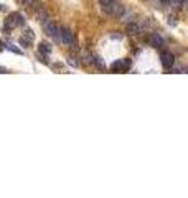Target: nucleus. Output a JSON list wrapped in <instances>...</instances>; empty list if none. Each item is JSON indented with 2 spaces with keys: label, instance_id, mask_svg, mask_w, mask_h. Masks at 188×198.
Listing matches in <instances>:
<instances>
[{
  "label": "nucleus",
  "instance_id": "1",
  "mask_svg": "<svg viewBox=\"0 0 188 198\" xmlns=\"http://www.w3.org/2000/svg\"><path fill=\"white\" fill-rule=\"evenodd\" d=\"M25 23V17H23L22 13H17V12H13V13H10L9 17L5 18V22H3V33H9L10 30H13L15 27L18 25H23Z\"/></svg>",
  "mask_w": 188,
  "mask_h": 198
},
{
  "label": "nucleus",
  "instance_id": "2",
  "mask_svg": "<svg viewBox=\"0 0 188 198\" xmlns=\"http://www.w3.org/2000/svg\"><path fill=\"white\" fill-rule=\"evenodd\" d=\"M103 10L107 15H112V17H116V18H121L127 9H125L124 5H121V3H117V2H112V3H107V5H103Z\"/></svg>",
  "mask_w": 188,
  "mask_h": 198
},
{
  "label": "nucleus",
  "instance_id": "3",
  "mask_svg": "<svg viewBox=\"0 0 188 198\" xmlns=\"http://www.w3.org/2000/svg\"><path fill=\"white\" fill-rule=\"evenodd\" d=\"M43 28H45V31H46V35H48V36H51V38L55 40L56 43H60V41H61V31H60V27H58V25H55L51 18L48 20L46 23H43Z\"/></svg>",
  "mask_w": 188,
  "mask_h": 198
},
{
  "label": "nucleus",
  "instance_id": "4",
  "mask_svg": "<svg viewBox=\"0 0 188 198\" xmlns=\"http://www.w3.org/2000/svg\"><path fill=\"white\" fill-rule=\"evenodd\" d=\"M147 25V22H142V23H137V22H132V23H127L125 25V31H127L129 35H140L142 31H144V28Z\"/></svg>",
  "mask_w": 188,
  "mask_h": 198
},
{
  "label": "nucleus",
  "instance_id": "5",
  "mask_svg": "<svg viewBox=\"0 0 188 198\" xmlns=\"http://www.w3.org/2000/svg\"><path fill=\"white\" fill-rule=\"evenodd\" d=\"M60 31H61V41H63L66 46H71V45H74V43H76V38H74V35H73L71 31L68 30V28H64V27H60Z\"/></svg>",
  "mask_w": 188,
  "mask_h": 198
},
{
  "label": "nucleus",
  "instance_id": "6",
  "mask_svg": "<svg viewBox=\"0 0 188 198\" xmlns=\"http://www.w3.org/2000/svg\"><path fill=\"white\" fill-rule=\"evenodd\" d=\"M160 59H162V64L165 68H172L175 64V56L170 53V51H162L160 55Z\"/></svg>",
  "mask_w": 188,
  "mask_h": 198
},
{
  "label": "nucleus",
  "instance_id": "7",
  "mask_svg": "<svg viewBox=\"0 0 188 198\" xmlns=\"http://www.w3.org/2000/svg\"><path fill=\"white\" fill-rule=\"evenodd\" d=\"M130 68V59L125 58V59H119V61H116L112 64V70L114 71H129Z\"/></svg>",
  "mask_w": 188,
  "mask_h": 198
},
{
  "label": "nucleus",
  "instance_id": "8",
  "mask_svg": "<svg viewBox=\"0 0 188 198\" xmlns=\"http://www.w3.org/2000/svg\"><path fill=\"white\" fill-rule=\"evenodd\" d=\"M149 43L154 48H162L163 46V38L158 33H152V35H150V38H149Z\"/></svg>",
  "mask_w": 188,
  "mask_h": 198
},
{
  "label": "nucleus",
  "instance_id": "9",
  "mask_svg": "<svg viewBox=\"0 0 188 198\" xmlns=\"http://www.w3.org/2000/svg\"><path fill=\"white\" fill-rule=\"evenodd\" d=\"M36 18H38V22L43 25V23H46V22H48V20H50L51 17L48 15V12L45 10L43 7H40V9H36Z\"/></svg>",
  "mask_w": 188,
  "mask_h": 198
},
{
  "label": "nucleus",
  "instance_id": "10",
  "mask_svg": "<svg viewBox=\"0 0 188 198\" xmlns=\"http://www.w3.org/2000/svg\"><path fill=\"white\" fill-rule=\"evenodd\" d=\"M134 17H136V15H134V12H132V10H125V12H124V15H122V17L119 18V22H122V23H125V25H127V23L136 22V20H134Z\"/></svg>",
  "mask_w": 188,
  "mask_h": 198
},
{
  "label": "nucleus",
  "instance_id": "11",
  "mask_svg": "<svg viewBox=\"0 0 188 198\" xmlns=\"http://www.w3.org/2000/svg\"><path fill=\"white\" fill-rule=\"evenodd\" d=\"M94 64H96L99 70H103V71L107 68V66H106V63H104V59L101 58V56H97V55H94Z\"/></svg>",
  "mask_w": 188,
  "mask_h": 198
},
{
  "label": "nucleus",
  "instance_id": "12",
  "mask_svg": "<svg viewBox=\"0 0 188 198\" xmlns=\"http://www.w3.org/2000/svg\"><path fill=\"white\" fill-rule=\"evenodd\" d=\"M3 48H5V50H10V51H13V53H17V55H22V51L18 50V48H15V45L13 43H10V41H3Z\"/></svg>",
  "mask_w": 188,
  "mask_h": 198
},
{
  "label": "nucleus",
  "instance_id": "13",
  "mask_svg": "<svg viewBox=\"0 0 188 198\" xmlns=\"http://www.w3.org/2000/svg\"><path fill=\"white\" fill-rule=\"evenodd\" d=\"M170 7L173 10H180L183 7V0H170Z\"/></svg>",
  "mask_w": 188,
  "mask_h": 198
},
{
  "label": "nucleus",
  "instance_id": "14",
  "mask_svg": "<svg viewBox=\"0 0 188 198\" xmlns=\"http://www.w3.org/2000/svg\"><path fill=\"white\" fill-rule=\"evenodd\" d=\"M40 51L42 53H45V55H50L51 53V48L46 45V43H40Z\"/></svg>",
  "mask_w": 188,
  "mask_h": 198
},
{
  "label": "nucleus",
  "instance_id": "15",
  "mask_svg": "<svg viewBox=\"0 0 188 198\" xmlns=\"http://www.w3.org/2000/svg\"><path fill=\"white\" fill-rule=\"evenodd\" d=\"M20 45H22L23 48H30V45H31V40H30V38L27 40V36H23V38H20Z\"/></svg>",
  "mask_w": 188,
  "mask_h": 198
},
{
  "label": "nucleus",
  "instance_id": "16",
  "mask_svg": "<svg viewBox=\"0 0 188 198\" xmlns=\"http://www.w3.org/2000/svg\"><path fill=\"white\" fill-rule=\"evenodd\" d=\"M18 2H20V5H23V7H33L36 3V0H18Z\"/></svg>",
  "mask_w": 188,
  "mask_h": 198
},
{
  "label": "nucleus",
  "instance_id": "17",
  "mask_svg": "<svg viewBox=\"0 0 188 198\" xmlns=\"http://www.w3.org/2000/svg\"><path fill=\"white\" fill-rule=\"evenodd\" d=\"M36 58H38V61H42L43 64H48L46 55H45V53H42V51H38V53H36Z\"/></svg>",
  "mask_w": 188,
  "mask_h": 198
},
{
  "label": "nucleus",
  "instance_id": "18",
  "mask_svg": "<svg viewBox=\"0 0 188 198\" xmlns=\"http://www.w3.org/2000/svg\"><path fill=\"white\" fill-rule=\"evenodd\" d=\"M172 70H173L175 73H185V71H186L185 68L182 66V64H173V66H172Z\"/></svg>",
  "mask_w": 188,
  "mask_h": 198
},
{
  "label": "nucleus",
  "instance_id": "19",
  "mask_svg": "<svg viewBox=\"0 0 188 198\" xmlns=\"http://www.w3.org/2000/svg\"><path fill=\"white\" fill-rule=\"evenodd\" d=\"M167 20H168V25H170V27H177V23H178V22H177V17L170 15V17L167 18Z\"/></svg>",
  "mask_w": 188,
  "mask_h": 198
},
{
  "label": "nucleus",
  "instance_id": "20",
  "mask_svg": "<svg viewBox=\"0 0 188 198\" xmlns=\"http://www.w3.org/2000/svg\"><path fill=\"white\" fill-rule=\"evenodd\" d=\"M68 63L71 64V66H79V63H81V61H76L74 56H69V58H68Z\"/></svg>",
  "mask_w": 188,
  "mask_h": 198
},
{
  "label": "nucleus",
  "instance_id": "21",
  "mask_svg": "<svg viewBox=\"0 0 188 198\" xmlns=\"http://www.w3.org/2000/svg\"><path fill=\"white\" fill-rule=\"evenodd\" d=\"M25 35L28 36V38H30L31 40V41H33V40H35V35H33V31H31L30 30V28H27V30H25Z\"/></svg>",
  "mask_w": 188,
  "mask_h": 198
},
{
  "label": "nucleus",
  "instance_id": "22",
  "mask_svg": "<svg viewBox=\"0 0 188 198\" xmlns=\"http://www.w3.org/2000/svg\"><path fill=\"white\" fill-rule=\"evenodd\" d=\"M112 2H116V0H99L101 5H107V3H112Z\"/></svg>",
  "mask_w": 188,
  "mask_h": 198
},
{
  "label": "nucleus",
  "instance_id": "23",
  "mask_svg": "<svg viewBox=\"0 0 188 198\" xmlns=\"http://www.w3.org/2000/svg\"><path fill=\"white\" fill-rule=\"evenodd\" d=\"M160 3H162L163 7H165V5H170V0H160Z\"/></svg>",
  "mask_w": 188,
  "mask_h": 198
},
{
  "label": "nucleus",
  "instance_id": "24",
  "mask_svg": "<svg viewBox=\"0 0 188 198\" xmlns=\"http://www.w3.org/2000/svg\"><path fill=\"white\" fill-rule=\"evenodd\" d=\"M111 36H112V38H119V40L122 38V35H121V33H119V35H117V33H114V35H111Z\"/></svg>",
  "mask_w": 188,
  "mask_h": 198
},
{
  "label": "nucleus",
  "instance_id": "25",
  "mask_svg": "<svg viewBox=\"0 0 188 198\" xmlns=\"http://www.w3.org/2000/svg\"><path fill=\"white\" fill-rule=\"evenodd\" d=\"M183 7H186V9H188V0H183Z\"/></svg>",
  "mask_w": 188,
  "mask_h": 198
},
{
  "label": "nucleus",
  "instance_id": "26",
  "mask_svg": "<svg viewBox=\"0 0 188 198\" xmlns=\"http://www.w3.org/2000/svg\"><path fill=\"white\" fill-rule=\"evenodd\" d=\"M150 2H155V0H150ZM157 2H160V0H157Z\"/></svg>",
  "mask_w": 188,
  "mask_h": 198
}]
</instances>
